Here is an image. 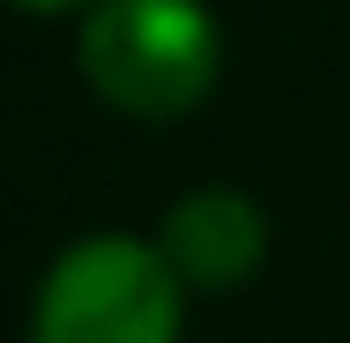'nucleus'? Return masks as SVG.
Masks as SVG:
<instances>
[{"label": "nucleus", "mask_w": 350, "mask_h": 343, "mask_svg": "<svg viewBox=\"0 0 350 343\" xmlns=\"http://www.w3.org/2000/svg\"><path fill=\"white\" fill-rule=\"evenodd\" d=\"M157 246L187 276V291H239L269 262V216L239 187H194V194H179L164 209Z\"/></svg>", "instance_id": "nucleus-3"}, {"label": "nucleus", "mask_w": 350, "mask_h": 343, "mask_svg": "<svg viewBox=\"0 0 350 343\" xmlns=\"http://www.w3.org/2000/svg\"><path fill=\"white\" fill-rule=\"evenodd\" d=\"M75 53L90 90L127 120H179L224 75V38L202 0H97Z\"/></svg>", "instance_id": "nucleus-1"}, {"label": "nucleus", "mask_w": 350, "mask_h": 343, "mask_svg": "<svg viewBox=\"0 0 350 343\" xmlns=\"http://www.w3.org/2000/svg\"><path fill=\"white\" fill-rule=\"evenodd\" d=\"M179 291L187 276L164 262L157 239H75L38 283L30 343H179Z\"/></svg>", "instance_id": "nucleus-2"}, {"label": "nucleus", "mask_w": 350, "mask_h": 343, "mask_svg": "<svg viewBox=\"0 0 350 343\" xmlns=\"http://www.w3.org/2000/svg\"><path fill=\"white\" fill-rule=\"evenodd\" d=\"M15 8H30V15H60V8H97V0H15Z\"/></svg>", "instance_id": "nucleus-4"}]
</instances>
